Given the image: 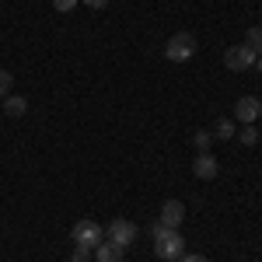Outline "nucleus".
<instances>
[{
  "mask_svg": "<svg viewBox=\"0 0 262 262\" xmlns=\"http://www.w3.org/2000/svg\"><path fill=\"white\" fill-rule=\"evenodd\" d=\"M192 56H196V35H189V32H175L164 46V60L168 63H189Z\"/></svg>",
  "mask_w": 262,
  "mask_h": 262,
  "instance_id": "f257e3e1",
  "label": "nucleus"
},
{
  "mask_svg": "<svg viewBox=\"0 0 262 262\" xmlns=\"http://www.w3.org/2000/svg\"><path fill=\"white\" fill-rule=\"evenodd\" d=\"M154 255L164 262H179L185 255V238L179 231H164L161 238H154Z\"/></svg>",
  "mask_w": 262,
  "mask_h": 262,
  "instance_id": "f03ea898",
  "label": "nucleus"
},
{
  "mask_svg": "<svg viewBox=\"0 0 262 262\" xmlns=\"http://www.w3.org/2000/svg\"><path fill=\"white\" fill-rule=\"evenodd\" d=\"M70 238H74V245H84V248L95 252V248L105 242V231H101V224H95V221H77L70 227Z\"/></svg>",
  "mask_w": 262,
  "mask_h": 262,
  "instance_id": "7ed1b4c3",
  "label": "nucleus"
},
{
  "mask_svg": "<svg viewBox=\"0 0 262 262\" xmlns=\"http://www.w3.org/2000/svg\"><path fill=\"white\" fill-rule=\"evenodd\" d=\"M224 67L227 70H234V74H245V70H252L255 67V49H248V46H231V49H224Z\"/></svg>",
  "mask_w": 262,
  "mask_h": 262,
  "instance_id": "20e7f679",
  "label": "nucleus"
},
{
  "mask_svg": "<svg viewBox=\"0 0 262 262\" xmlns=\"http://www.w3.org/2000/svg\"><path fill=\"white\" fill-rule=\"evenodd\" d=\"M105 234H108V242H116L119 248H129V245L137 242V234H140V231H137V224H133V221L116 217V221L105 227Z\"/></svg>",
  "mask_w": 262,
  "mask_h": 262,
  "instance_id": "39448f33",
  "label": "nucleus"
},
{
  "mask_svg": "<svg viewBox=\"0 0 262 262\" xmlns=\"http://www.w3.org/2000/svg\"><path fill=\"white\" fill-rule=\"evenodd\" d=\"M262 116V101L255 98V95H245V98L234 101V119L245 122V126H252V122Z\"/></svg>",
  "mask_w": 262,
  "mask_h": 262,
  "instance_id": "423d86ee",
  "label": "nucleus"
},
{
  "mask_svg": "<svg viewBox=\"0 0 262 262\" xmlns=\"http://www.w3.org/2000/svg\"><path fill=\"white\" fill-rule=\"evenodd\" d=\"M158 221H161L168 231H179L182 221H185V203H182V200H164L161 203V217H158Z\"/></svg>",
  "mask_w": 262,
  "mask_h": 262,
  "instance_id": "0eeeda50",
  "label": "nucleus"
},
{
  "mask_svg": "<svg viewBox=\"0 0 262 262\" xmlns=\"http://www.w3.org/2000/svg\"><path fill=\"white\" fill-rule=\"evenodd\" d=\"M217 171H221V164H217V158L210 154V150H200V158L192 161V175L203 182H210V179H217Z\"/></svg>",
  "mask_w": 262,
  "mask_h": 262,
  "instance_id": "6e6552de",
  "label": "nucleus"
},
{
  "mask_svg": "<svg viewBox=\"0 0 262 262\" xmlns=\"http://www.w3.org/2000/svg\"><path fill=\"white\" fill-rule=\"evenodd\" d=\"M122 255H126V248H119L116 242H101L95 248V259L98 262H122Z\"/></svg>",
  "mask_w": 262,
  "mask_h": 262,
  "instance_id": "1a4fd4ad",
  "label": "nucleus"
},
{
  "mask_svg": "<svg viewBox=\"0 0 262 262\" xmlns=\"http://www.w3.org/2000/svg\"><path fill=\"white\" fill-rule=\"evenodd\" d=\"M4 112H7V116H25V112H28V101L21 98V95H7V98H4Z\"/></svg>",
  "mask_w": 262,
  "mask_h": 262,
  "instance_id": "9d476101",
  "label": "nucleus"
},
{
  "mask_svg": "<svg viewBox=\"0 0 262 262\" xmlns=\"http://www.w3.org/2000/svg\"><path fill=\"white\" fill-rule=\"evenodd\" d=\"M213 137H217V140H231V137H234V119H217Z\"/></svg>",
  "mask_w": 262,
  "mask_h": 262,
  "instance_id": "9b49d317",
  "label": "nucleus"
},
{
  "mask_svg": "<svg viewBox=\"0 0 262 262\" xmlns=\"http://www.w3.org/2000/svg\"><path fill=\"white\" fill-rule=\"evenodd\" d=\"M238 140H242L245 147H255V143H259V129H255V122H252V126H242Z\"/></svg>",
  "mask_w": 262,
  "mask_h": 262,
  "instance_id": "f8f14e48",
  "label": "nucleus"
},
{
  "mask_svg": "<svg viewBox=\"0 0 262 262\" xmlns=\"http://www.w3.org/2000/svg\"><path fill=\"white\" fill-rule=\"evenodd\" d=\"M192 143H196V150H210V143H213V133H206V129H196Z\"/></svg>",
  "mask_w": 262,
  "mask_h": 262,
  "instance_id": "ddd939ff",
  "label": "nucleus"
},
{
  "mask_svg": "<svg viewBox=\"0 0 262 262\" xmlns=\"http://www.w3.org/2000/svg\"><path fill=\"white\" fill-rule=\"evenodd\" d=\"M11 88H14V77H11L7 70H0V98H7V95H11Z\"/></svg>",
  "mask_w": 262,
  "mask_h": 262,
  "instance_id": "4468645a",
  "label": "nucleus"
},
{
  "mask_svg": "<svg viewBox=\"0 0 262 262\" xmlns=\"http://www.w3.org/2000/svg\"><path fill=\"white\" fill-rule=\"evenodd\" d=\"M70 262H91V248H84V245H74V255Z\"/></svg>",
  "mask_w": 262,
  "mask_h": 262,
  "instance_id": "2eb2a0df",
  "label": "nucleus"
},
{
  "mask_svg": "<svg viewBox=\"0 0 262 262\" xmlns=\"http://www.w3.org/2000/svg\"><path fill=\"white\" fill-rule=\"evenodd\" d=\"M77 4H81V0H53V7H56L60 14H70V11H74Z\"/></svg>",
  "mask_w": 262,
  "mask_h": 262,
  "instance_id": "dca6fc26",
  "label": "nucleus"
},
{
  "mask_svg": "<svg viewBox=\"0 0 262 262\" xmlns=\"http://www.w3.org/2000/svg\"><path fill=\"white\" fill-rule=\"evenodd\" d=\"M164 231H168V227H164V224H161V221H158V224H150V238H161Z\"/></svg>",
  "mask_w": 262,
  "mask_h": 262,
  "instance_id": "f3484780",
  "label": "nucleus"
},
{
  "mask_svg": "<svg viewBox=\"0 0 262 262\" xmlns=\"http://www.w3.org/2000/svg\"><path fill=\"white\" fill-rule=\"evenodd\" d=\"M88 7H95V11H101V7H108V0H84Z\"/></svg>",
  "mask_w": 262,
  "mask_h": 262,
  "instance_id": "a211bd4d",
  "label": "nucleus"
},
{
  "mask_svg": "<svg viewBox=\"0 0 262 262\" xmlns=\"http://www.w3.org/2000/svg\"><path fill=\"white\" fill-rule=\"evenodd\" d=\"M179 262H206V259H203V255H189V252H185V255H182Z\"/></svg>",
  "mask_w": 262,
  "mask_h": 262,
  "instance_id": "6ab92c4d",
  "label": "nucleus"
},
{
  "mask_svg": "<svg viewBox=\"0 0 262 262\" xmlns=\"http://www.w3.org/2000/svg\"><path fill=\"white\" fill-rule=\"evenodd\" d=\"M255 67H259V74H262V53H259V56H255Z\"/></svg>",
  "mask_w": 262,
  "mask_h": 262,
  "instance_id": "aec40b11",
  "label": "nucleus"
}]
</instances>
